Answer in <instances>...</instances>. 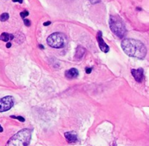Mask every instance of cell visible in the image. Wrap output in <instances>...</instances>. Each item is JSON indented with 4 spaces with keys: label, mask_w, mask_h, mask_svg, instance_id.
Instances as JSON below:
<instances>
[{
    "label": "cell",
    "mask_w": 149,
    "mask_h": 146,
    "mask_svg": "<svg viewBox=\"0 0 149 146\" xmlns=\"http://www.w3.org/2000/svg\"><path fill=\"white\" fill-rule=\"evenodd\" d=\"M8 18H9L8 13H3V14H1V15H0V20H1V22L6 21V20H8Z\"/></svg>",
    "instance_id": "cell-12"
},
{
    "label": "cell",
    "mask_w": 149,
    "mask_h": 146,
    "mask_svg": "<svg viewBox=\"0 0 149 146\" xmlns=\"http://www.w3.org/2000/svg\"><path fill=\"white\" fill-rule=\"evenodd\" d=\"M3 132V128L1 127V126L0 125V132Z\"/></svg>",
    "instance_id": "cell-21"
},
{
    "label": "cell",
    "mask_w": 149,
    "mask_h": 146,
    "mask_svg": "<svg viewBox=\"0 0 149 146\" xmlns=\"http://www.w3.org/2000/svg\"><path fill=\"white\" fill-rule=\"evenodd\" d=\"M79 74V71L77 68H71V69L65 71V75L67 78L68 79H74L77 77Z\"/></svg>",
    "instance_id": "cell-9"
},
{
    "label": "cell",
    "mask_w": 149,
    "mask_h": 146,
    "mask_svg": "<svg viewBox=\"0 0 149 146\" xmlns=\"http://www.w3.org/2000/svg\"><path fill=\"white\" fill-rule=\"evenodd\" d=\"M109 26L111 31L119 38H123L126 33V27L123 20L118 15H111Z\"/></svg>",
    "instance_id": "cell-3"
},
{
    "label": "cell",
    "mask_w": 149,
    "mask_h": 146,
    "mask_svg": "<svg viewBox=\"0 0 149 146\" xmlns=\"http://www.w3.org/2000/svg\"><path fill=\"white\" fill-rule=\"evenodd\" d=\"M14 105V99L12 96H6L0 99V112L10 110Z\"/></svg>",
    "instance_id": "cell-5"
},
{
    "label": "cell",
    "mask_w": 149,
    "mask_h": 146,
    "mask_svg": "<svg viewBox=\"0 0 149 146\" xmlns=\"http://www.w3.org/2000/svg\"><path fill=\"white\" fill-rule=\"evenodd\" d=\"M132 76L138 82H141L143 79V68H138V69H132L131 70Z\"/></svg>",
    "instance_id": "cell-7"
},
{
    "label": "cell",
    "mask_w": 149,
    "mask_h": 146,
    "mask_svg": "<svg viewBox=\"0 0 149 146\" xmlns=\"http://www.w3.org/2000/svg\"><path fill=\"white\" fill-rule=\"evenodd\" d=\"M24 23L26 26H31V21L28 19H24Z\"/></svg>",
    "instance_id": "cell-15"
},
{
    "label": "cell",
    "mask_w": 149,
    "mask_h": 146,
    "mask_svg": "<svg viewBox=\"0 0 149 146\" xmlns=\"http://www.w3.org/2000/svg\"><path fill=\"white\" fill-rule=\"evenodd\" d=\"M14 39V35L9 34L7 33H2L0 36V40H2L4 42H7L8 41H11Z\"/></svg>",
    "instance_id": "cell-11"
},
{
    "label": "cell",
    "mask_w": 149,
    "mask_h": 146,
    "mask_svg": "<svg viewBox=\"0 0 149 146\" xmlns=\"http://www.w3.org/2000/svg\"><path fill=\"white\" fill-rule=\"evenodd\" d=\"M97 42H98L99 47H100L101 51H103L105 53H107L109 51V47L106 44V42L103 40V37H102V32L98 31L97 34Z\"/></svg>",
    "instance_id": "cell-6"
},
{
    "label": "cell",
    "mask_w": 149,
    "mask_h": 146,
    "mask_svg": "<svg viewBox=\"0 0 149 146\" xmlns=\"http://www.w3.org/2000/svg\"><path fill=\"white\" fill-rule=\"evenodd\" d=\"M90 1L92 3V4H96V3L100 2V0H90Z\"/></svg>",
    "instance_id": "cell-16"
},
{
    "label": "cell",
    "mask_w": 149,
    "mask_h": 146,
    "mask_svg": "<svg viewBox=\"0 0 149 146\" xmlns=\"http://www.w3.org/2000/svg\"><path fill=\"white\" fill-rule=\"evenodd\" d=\"M14 2H19V3H22L23 2V0H13Z\"/></svg>",
    "instance_id": "cell-20"
},
{
    "label": "cell",
    "mask_w": 149,
    "mask_h": 146,
    "mask_svg": "<svg viewBox=\"0 0 149 146\" xmlns=\"http://www.w3.org/2000/svg\"><path fill=\"white\" fill-rule=\"evenodd\" d=\"M47 42V44L51 47L60 49L65 46V36L61 33H54L48 36Z\"/></svg>",
    "instance_id": "cell-4"
},
{
    "label": "cell",
    "mask_w": 149,
    "mask_h": 146,
    "mask_svg": "<svg viewBox=\"0 0 149 146\" xmlns=\"http://www.w3.org/2000/svg\"><path fill=\"white\" fill-rule=\"evenodd\" d=\"M65 138L69 143H76L78 141L77 132H74V131L65 132Z\"/></svg>",
    "instance_id": "cell-8"
},
{
    "label": "cell",
    "mask_w": 149,
    "mask_h": 146,
    "mask_svg": "<svg viewBox=\"0 0 149 146\" xmlns=\"http://www.w3.org/2000/svg\"><path fill=\"white\" fill-rule=\"evenodd\" d=\"M31 138V130L24 129L19 131L8 140L6 146H29Z\"/></svg>",
    "instance_id": "cell-2"
},
{
    "label": "cell",
    "mask_w": 149,
    "mask_h": 146,
    "mask_svg": "<svg viewBox=\"0 0 149 146\" xmlns=\"http://www.w3.org/2000/svg\"><path fill=\"white\" fill-rule=\"evenodd\" d=\"M122 48L130 57L144 59L146 56L147 49L145 44L139 40L125 39L122 42Z\"/></svg>",
    "instance_id": "cell-1"
},
{
    "label": "cell",
    "mask_w": 149,
    "mask_h": 146,
    "mask_svg": "<svg viewBox=\"0 0 149 146\" xmlns=\"http://www.w3.org/2000/svg\"><path fill=\"white\" fill-rule=\"evenodd\" d=\"M39 47H40L41 48V49H44V47L43 46H42V44H39Z\"/></svg>",
    "instance_id": "cell-22"
},
{
    "label": "cell",
    "mask_w": 149,
    "mask_h": 146,
    "mask_svg": "<svg viewBox=\"0 0 149 146\" xmlns=\"http://www.w3.org/2000/svg\"><path fill=\"white\" fill-rule=\"evenodd\" d=\"M11 118H13V119H17L18 121H20V122H25V119L23 117H22V116H11Z\"/></svg>",
    "instance_id": "cell-13"
},
{
    "label": "cell",
    "mask_w": 149,
    "mask_h": 146,
    "mask_svg": "<svg viewBox=\"0 0 149 146\" xmlns=\"http://www.w3.org/2000/svg\"><path fill=\"white\" fill-rule=\"evenodd\" d=\"M29 15V12H28V11H23V12H22V13H20V17H22V18L25 19V17H27Z\"/></svg>",
    "instance_id": "cell-14"
},
{
    "label": "cell",
    "mask_w": 149,
    "mask_h": 146,
    "mask_svg": "<svg viewBox=\"0 0 149 146\" xmlns=\"http://www.w3.org/2000/svg\"><path fill=\"white\" fill-rule=\"evenodd\" d=\"M84 53H85V49L83 47H78L77 49H76V54L74 58L77 60L81 59L83 57V55H84Z\"/></svg>",
    "instance_id": "cell-10"
},
{
    "label": "cell",
    "mask_w": 149,
    "mask_h": 146,
    "mask_svg": "<svg viewBox=\"0 0 149 146\" xmlns=\"http://www.w3.org/2000/svg\"><path fill=\"white\" fill-rule=\"evenodd\" d=\"M11 46H12V44H11V43H10V42H7V44H6V47H7V48L11 47Z\"/></svg>",
    "instance_id": "cell-19"
},
{
    "label": "cell",
    "mask_w": 149,
    "mask_h": 146,
    "mask_svg": "<svg viewBox=\"0 0 149 146\" xmlns=\"http://www.w3.org/2000/svg\"><path fill=\"white\" fill-rule=\"evenodd\" d=\"M92 68H86V73H87V74H90V73L92 72Z\"/></svg>",
    "instance_id": "cell-17"
},
{
    "label": "cell",
    "mask_w": 149,
    "mask_h": 146,
    "mask_svg": "<svg viewBox=\"0 0 149 146\" xmlns=\"http://www.w3.org/2000/svg\"><path fill=\"white\" fill-rule=\"evenodd\" d=\"M51 24V22L48 21V22H45V23H44V26H49V25Z\"/></svg>",
    "instance_id": "cell-18"
}]
</instances>
